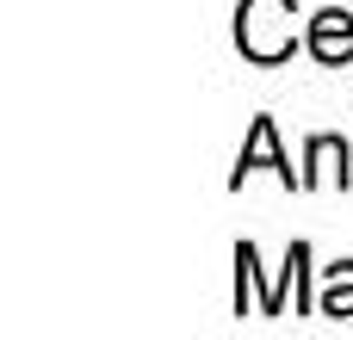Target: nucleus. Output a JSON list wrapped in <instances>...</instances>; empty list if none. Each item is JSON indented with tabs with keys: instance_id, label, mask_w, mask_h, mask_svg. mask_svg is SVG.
<instances>
[{
	"instance_id": "1",
	"label": "nucleus",
	"mask_w": 353,
	"mask_h": 340,
	"mask_svg": "<svg viewBox=\"0 0 353 340\" xmlns=\"http://www.w3.org/2000/svg\"><path fill=\"white\" fill-rule=\"evenodd\" d=\"M292 0H242V12H236V43H242V56H254V62H279L285 50H292Z\"/></svg>"
},
{
	"instance_id": "2",
	"label": "nucleus",
	"mask_w": 353,
	"mask_h": 340,
	"mask_svg": "<svg viewBox=\"0 0 353 340\" xmlns=\"http://www.w3.org/2000/svg\"><path fill=\"white\" fill-rule=\"evenodd\" d=\"M310 50H316L323 62H347L353 56V19L341 6H329V12L310 19Z\"/></svg>"
},
{
	"instance_id": "3",
	"label": "nucleus",
	"mask_w": 353,
	"mask_h": 340,
	"mask_svg": "<svg viewBox=\"0 0 353 340\" xmlns=\"http://www.w3.org/2000/svg\"><path fill=\"white\" fill-rule=\"evenodd\" d=\"M254 167H273V173L292 186V167L279 161V142H273V124H267V118H254V136H248V149H242V161H236V186H242V173H254Z\"/></svg>"
},
{
	"instance_id": "4",
	"label": "nucleus",
	"mask_w": 353,
	"mask_h": 340,
	"mask_svg": "<svg viewBox=\"0 0 353 340\" xmlns=\"http://www.w3.org/2000/svg\"><path fill=\"white\" fill-rule=\"evenodd\" d=\"M323 180H347V149H341L335 136H316V142H310V173H304V186H323Z\"/></svg>"
},
{
	"instance_id": "5",
	"label": "nucleus",
	"mask_w": 353,
	"mask_h": 340,
	"mask_svg": "<svg viewBox=\"0 0 353 340\" xmlns=\"http://www.w3.org/2000/svg\"><path fill=\"white\" fill-rule=\"evenodd\" d=\"M323 316H353V266L341 260L323 285Z\"/></svg>"
}]
</instances>
